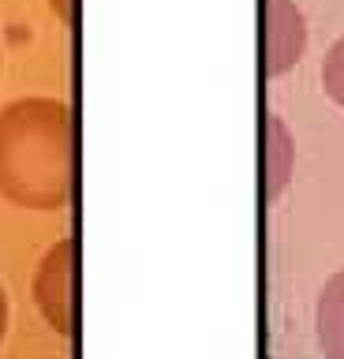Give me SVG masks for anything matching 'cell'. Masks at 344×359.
<instances>
[{
  "label": "cell",
  "instance_id": "1",
  "mask_svg": "<svg viewBox=\"0 0 344 359\" xmlns=\"http://www.w3.org/2000/svg\"><path fill=\"white\" fill-rule=\"evenodd\" d=\"M0 198L53 213L75 198V112L60 97H15L0 109Z\"/></svg>",
  "mask_w": 344,
  "mask_h": 359
},
{
  "label": "cell",
  "instance_id": "2",
  "mask_svg": "<svg viewBox=\"0 0 344 359\" xmlns=\"http://www.w3.org/2000/svg\"><path fill=\"white\" fill-rule=\"evenodd\" d=\"M34 303L64 341L79 337V243L64 236L41 255L34 269Z\"/></svg>",
  "mask_w": 344,
  "mask_h": 359
},
{
  "label": "cell",
  "instance_id": "3",
  "mask_svg": "<svg viewBox=\"0 0 344 359\" xmlns=\"http://www.w3.org/2000/svg\"><path fill=\"white\" fill-rule=\"evenodd\" d=\"M262 75L281 79L307 53V19L296 0H262Z\"/></svg>",
  "mask_w": 344,
  "mask_h": 359
},
{
  "label": "cell",
  "instance_id": "4",
  "mask_svg": "<svg viewBox=\"0 0 344 359\" xmlns=\"http://www.w3.org/2000/svg\"><path fill=\"white\" fill-rule=\"evenodd\" d=\"M296 172V139L288 131V123L277 116V112H262V202L273 206L277 198L288 191Z\"/></svg>",
  "mask_w": 344,
  "mask_h": 359
},
{
  "label": "cell",
  "instance_id": "5",
  "mask_svg": "<svg viewBox=\"0 0 344 359\" xmlns=\"http://www.w3.org/2000/svg\"><path fill=\"white\" fill-rule=\"evenodd\" d=\"M315 333L326 359H344V269H337L318 292Z\"/></svg>",
  "mask_w": 344,
  "mask_h": 359
},
{
  "label": "cell",
  "instance_id": "6",
  "mask_svg": "<svg viewBox=\"0 0 344 359\" xmlns=\"http://www.w3.org/2000/svg\"><path fill=\"white\" fill-rule=\"evenodd\" d=\"M322 90L329 94L333 105L344 109V38L333 41L326 60H322Z\"/></svg>",
  "mask_w": 344,
  "mask_h": 359
},
{
  "label": "cell",
  "instance_id": "7",
  "mask_svg": "<svg viewBox=\"0 0 344 359\" xmlns=\"http://www.w3.org/2000/svg\"><path fill=\"white\" fill-rule=\"evenodd\" d=\"M53 11L60 15L64 27H75V22H79V0H53Z\"/></svg>",
  "mask_w": 344,
  "mask_h": 359
},
{
  "label": "cell",
  "instance_id": "8",
  "mask_svg": "<svg viewBox=\"0 0 344 359\" xmlns=\"http://www.w3.org/2000/svg\"><path fill=\"white\" fill-rule=\"evenodd\" d=\"M8 322H12V303H8V292L0 285V341H4V333H8Z\"/></svg>",
  "mask_w": 344,
  "mask_h": 359
}]
</instances>
